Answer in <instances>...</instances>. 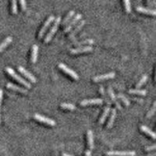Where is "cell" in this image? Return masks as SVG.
<instances>
[{
    "mask_svg": "<svg viewBox=\"0 0 156 156\" xmlns=\"http://www.w3.org/2000/svg\"><path fill=\"white\" fill-rule=\"evenodd\" d=\"M93 50V47L91 45H84V46H79L74 48H71L70 53L72 54H77L80 52H87V51H90Z\"/></svg>",
    "mask_w": 156,
    "mask_h": 156,
    "instance_id": "9c48e42d",
    "label": "cell"
},
{
    "mask_svg": "<svg viewBox=\"0 0 156 156\" xmlns=\"http://www.w3.org/2000/svg\"><path fill=\"white\" fill-rule=\"evenodd\" d=\"M87 144L90 149L94 148V136L93 133L90 129H87Z\"/></svg>",
    "mask_w": 156,
    "mask_h": 156,
    "instance_id": "d6986e66",
    "label": "cell"
},
{
    "mask_svg": "<svg viewBox=\"0 0 156 156\" xmlns=\"http://www.w3.org/2000/svg\"><path fill=\"white\" fill-rule=\"evenodd\" d=\"M155 155H156V153L154 151V152L152 153H148L146 156H155Z\"/></svg>",
    "mask_w": 156,
    "mask_h": 156,
    "instance_id": "d590c367",
    "label": "cell"
},
{
    "mask_svg": "<svg viewBox=\"0 0 156 156\" xmlns=\"http://www.w3.org/2000/svg\"><path fill=\"white\" fill-rule=\"evenodd\" d=\"M140 128L142 131L144 132V133H147V135H149L150 136H151L153 139H155V137H156L155 133H154V131H152V130H151L150 128H148L147 126H144V125H142V126H140Z\"/></svg>",
    "mask_w": 156,
    "mask_h": 156,
    "instance_id": "44dd1931",
    "label": "cell"
},
{
    "mask_svg": "<svg viewBox=\"0 0 156 156\" xmlns=\"http://www.w3.org/2000/svg\"><path fill=\"white\" fill-rule=\"evenodd\" d=\"M62 156H74V155H72L70 154H68V153H62Z\"/></svg>",
    "mask_w": 156,
    "mask_h": 156,
    "instance_id": "8d00e7d4",
    "label": "cell"
},
{
    "mask_svg": "<svg viewBox=\"0 0 156 156\" xmlns=\"http://www.w3.org/2000/svg\"><path fill=\"white\" fill-rule=\"evenodd\" d=\"M136 9L137 11L143 13H146V14H151V15H155L156 10L154 9H150V8L144 7L142 5H137L136 7Z\"/></svg>",
    "mask_w": 156,
    "mask_h": 156,
    "instance_id": "5bb4252c",
    "label": "cell"
},
{
    "mask_svg": "<svg viewBox=\"0 0 156 156\" xmlns=\"http://www.w3.org/2000/svg\"><path fill=\"white\" fill-rule=\"evenodd\" d=\"M147 80V74L143 75V76H142V77L140 78V80H139V81L136 83V88H139V87H141V86L143 85L144 83H145L146 80Z\"/></svg>",
    "mask_w": 156,
    "mask_h": 156,
    "instance_id": "d4e9b609",
    "label": "cell"
},
{
    "mask_svg": "<svg viewBox=\"0 0 156 156\" xmlns=\"http://www.w3.org/2000/svg\"><path fill=\"white\" fill-rule=\"evenodd\" d=\"M99 90L102 95H105V90H104V87H103V86H101V87H100Z\"/></svg>",
    "mask_w": 156,
    "mask_h": 156,
    "instance_id": "836d02e7",
    "label": "cell"
},
{
    "mask_svg": "<svg viewBox=\"0 0 156 156\" xmlns=\"http://www.w3.org/2000/svg\"><path fill=\"white\" fill-rule=\"evenodd\" d=\"M2 96H3V91L2 89H0V107H1V103H2ZM0 123H1V115H0Z\"/></svg>",
    "mask_w": 156,
    "mask_h": 156,
    "instance_id": "d6a6232c",
    "label": "cell"
},
{
    "mask_svg": "<svg viewBox=\"0 0 156 156\" xmlns=\"http://www.w3.org/2000/svg\"><path fill=\"white\" fill-rule=\"evenodd\" d=\"M85 156H91V152L90 150H87L85 152Z\"/></svg>",
    "mask_w": 156,
    "mask_h": 156,
    "instance_id": "e575fe53",
    "label": "cell"
},
{
    "mask_svg": "<svg viewBox=\"0 0 156 156\" xmlns=\"http://www.w3.org/2000/svg\"><path fill=\"white\" fill-rule=\"evenodd\" d=\"M6 86H7L8 88L9 89H12V90H15L16 91H19V92L22 93V94H27L28 93V90L27 88H25V87H22L20 86H18L14 84V83H6Z\"/></svg>",
    "mask_w": 156,
    "mask_h": 156,
    "instance_id": "7c38bea8",
    "label": "cell"
},
{
    "mask_svg": "<svg viewBox=\"0 0 156 156\" xmlns=\"http://www.w3.org/2000/svg\"><path fill=\"white\" fill-rule=\"evenodd\" d=\"M134 151H109L106 152L108 156H135Z\"/></svg>",
    "mask_w": 156,
    "mask_h": 156,
    "instance_id": "5b68a950",
    "label": "cell"
},
{
    "mask_svg": "<svg viewBox=\"0 0 156 156\" xmlns=\"http://www.w3.org/2000/svg\"><path fill=\"white\" fill-rule=\"evenodd\" d=\"M17 69H18V70H19L20 72L22 73V74L24 75V76H26L27 78H28L29 80H30L32 83H36V81H37V79H36L35 76L32 74L31 73H30L28 70H27V69H25L24 67H23V66H19L17 67Z\"/></svg>",
    "mask_w": 156,
    "mask_h": 156,
    "instance_id": "30bf717a",
    "label": "cell"
},
{
    "mask_svg": "<svg viewBox=\"0 0 156 156\" xmlns=\"http://www.w3.org/2000/svg\"><path fill=\"white\" fill-rule=\"evenodd\" d=\"M93 43H94V40L88 38V39H83V40H81V41H76V42H74V44L75 45H77V46L79 47V46H82V45H83V44H87V45H88V44H93Z\"/></svg>",
    "mask_w": 156,
    "mask_h": 156,
    "instance_id": "603a6c76",
    "label": "cell"
},
{
    "mask_svg": "<svg viewBox=\"0 0 156 156\" xmlns=\"http://www.w3.org/2000/svg\"><path fill=\"white\" fill-rule=\"evenodd\" d=\"M58 67H59V69H62V71H64L65 73H67L68 75L72 76V77H73V79H75V80H78V79H79V75H78L74 70H73V69H71V68H69V66H66V64L59 63L58 64Z\"/></svg>",
    "mask_w": 156,
    "mask_h": 156,
    "instance_id": "8992f818",
    "label": "cell"
},
{
    "mask_svg": "<svg viewBox=\"0 0 156 156\" xmlns=\"http://www.w3.org/2000/svg\"><path fill=\"white\" fill-rule=\"evenodd\" d=\"M117 97L119 98L120 100H122V101H123V103H124L125 105H127V106H128V105H129V100H128L127 98H126L125 95H123V94H122V93H119V94H118V95H117Z\"/></svg>",
    "mask_w": 156,
    "mask_h": 156,
    "instance_id": "4316f807",
    "label": "cell"
},
{
    "mask_svg": "<svg viewBox=\"0 0 156 156\" xmlns=\"http://www.w3.org/2000/svg\"><path fill=\"white\" fill-rule=\"evenodd\" d=\"M103 99L99 98H86V99L82 100L80 102V104L83 106L89 105H95V104H102Z\"/></svg>",
    "mask_w": 156,
    "mask_h": 156,
    "instance_id": "ba28073f",
    "label": "cell"
},
{
    "mask_svg": "<svg viewBox=\"0 0 156 156\" xmlns=\"http://www.w3.org/2000/svg\"><path fill=\"white\" fill-rule=\"evenodd\" d=\"M12 41V37L11 36H8V37H5L2 42L0 43V52L5 48L9 45V44H10Z\"/></svg>",
    "mask_w": 156,
    "mask_h": 156,
    "instance_id": "ffe728a7",
    "label": "cell"
},
{
    "mask_svg": "<svg viewBox=\"0 0 156 156\" xmlns=\"http://www.w3.org/2000/svg\"><path fill=\"white\" fill-rule=\"evenodd\" d=\"M54 20H55V16H54L53 15H50V16L47 18V20H45V22L44 23V24H43V26L41 27V30H40V31H39L38 33L39 38H41V37L44 36V34L45 33L47 29L48 28V27H49L50 24H51V22L53 21Z\"/></svg>",
    "mask_w": 156,
    "mask_h": 156,
    "instance_id": "277c9868",
    "label": "cell"
},
{
    "mask_svg": "<svg viewBox=\"0 0 156 156\" xmlns=\"http://www.w3.org/2000/svg\"><path fill=\"white\" fill-rule=\"evenodd\" d=\"M108 94H109L110 97H111V99H112V101H113L114 103H115L117 108H119V109H121V108H121L120 104H119V101L117 100V98L115 97V93H114V91H113V90H112V87H108Z\"/></svg>",
    "mask_w": 156,
    "mask_h": 156,
    "instance_id": "ac0fdd59",
    "label": "cell"
},
{
    "mask_svg": "<svg viewBox=\"0 0 156 156\" xmlns=\"http://www.w3.org/2000/svg\"><path fill=\"white\" fill-rule=\"evenodd\" d=\"M80 19H82V14L80 13H76V16L71 20L70 21L68 22L67 24L66 25V27H64V32H68L70 31V30L73 27V26L76 24H77V23L80 20Z\"/></svg>",
    "mask_w": 156,
    "mask_h": 156,
    "instance_id": "3957f363",
    "label": "cell"
},
{
    "mask_svg": "<svg viewBox=\"0 0 156 156\" xmlns=\"http://www.w3.org/2000/svg\"><path fill=\"white\" fill-rule=\"evenodd\" d=\"M123 3H124L125 9L126 10V12H131V5H130V2H129V0H124V1H123Z\"/></svg>",
    "mask_w": 156,
    "mask_h": 156,
    "instance_id": "f1b7e54d",
    "label": "cell"
},
{
    "mask_svg": "<svg viewBox=\"0 0 156 156\" xmlns=\"http://www.w3.org/2000/svg\"><path fill=\"white\" fill-rule=\"evenodd\" d=\"M61 108H66V109H70V110H73L76 109V106H75L73 104H71V103H61L60 104Z\"/></svg>",
    "mask_w": 156,
    "mask_h": 156,
    "instance_id": "484cf974",
    "label": "cell"
},
{
    "mask_svg": "<svg viewBox=\"0 0 156 156\" xmlns=\"http://www.w3.org/2000/svg\"><path fill=\"white\" fill-rule=\"evenodd\" d=\"M133 99H134L135 101H140V102H142V101H143V100H142L141 98H134Z\"/></svg>",
    "mask_w": 156,
    "mask_h": 156,
    "instance_id": "74e56055",
    "label": "cell"
},
{
    "mask_svg": "<svg viewBox=\"0 0 156 156\" xmlns=\"http://www.w3.org/2000/svg\"><path fill=\"white\" fill-rule=\"evenodd\" d=\"M155 144H152V145H149V146H146L144 147V150L146 151H154V149H155Z\"/></svg>",
    "mask_w": 156,
    "mask_h": 156,
    "instance_id": "4dcf8cb0",
    "label": "cell"
},
{
    "mask_svg": "<svg viewBox=\"0 0 156 156\" xmlns=\"http://www.w3.org/2000/svg\"><path fill=\"white\" fill-rule=\"evenodd\" d=\"M5 71H6L12 78H14L15 80H17V81L20 82V83H22L25 87H27V88H30V87H31V84H30L28 81H27V80H25V79H23L22 76L18 75L10 66H6V67H5Z\"/></svg>",
    "mask_w": 156,
    "mask_h": 156,
    "instance_id": "6da1fadb",
    "label": "cell"
},
{
    "mask_svg": "<svg viewBox=\"0 0 156 156\" xmlns=\"http://www.w3.org/2000/svg\"><path fill=\"white\" fill-rule=\"evenodd\" d=\"M155 106H156V101H154V104H153L152 108H151V109L149 110L148 112H147V118L152 116V115H154V112H155Z\"/></svg>",
    "mask_w": 156,
    "mask_h": 156,
    "instance_id": "f546056e",
    "label": "cell"
},
{
    "mask_svg": "<svg viewBox=\"0 0 156 156\" xmlns=\"http://www.w3.org/2000/svg\"><path fill=\"white\" fill-rule=\"evenodd\" d=\"M11 11L13 14L17 13V2L15 0L12 1V2H11Z\"/></svg>",
    "mask_w": 156,
    "mask_h": 156,
    "instance_id": "83f0119b",
    "label": "cell"
},
{
    "mask_svg": "<svg viewBox=\"0 0 156 156\" xmlns=\"http://www.w3.org/2000/svg\"><path fill=\"white\" fill-rule=\"evenodd\" d=\"M115 72H109V73H103V74L97 75V76H94V77H93V80H94V82H98V81H100V80H106V79H110V78H113L115 77Z\"/></svg>",
    "mask_w": 156,
    "mask_h": 156,
    "instance_id": "8fae6325",
    "label": "cell"
},
{
    "mask_svg": "<svg viewBox=\"0 0 156 156\" xmlns=\"http://www.w3.org/2000/svg\"><path fill=\"white\" fill-rule=\"evenodd\" d=\"M85 23H86V21L84 20H80V21L77 24H76V26L74 27V29H73V30H72L70 33H69V37H70V38H73V37H74L75 34H77L78 31H79V30H80V29L83 27V25L85 24Z\"/></svg>",
    "mask_w": 156,
    "mask_h": 156,
    "instance_id": "4fadbf2b",
    "label": "cell"
},
{
    "mask_svg": "<svg viewBox=\"0 0 156 156\" xmlns=\"http://www.w3.org/2000/svg\"><path fill=\"white\" fill-rule=\"evenodd\" d=\"M20 5H21L22 9H23V10H25L26 8H27V3H26V2L23 1V0H21V1L20 2Z\"/></svg>",
    "mask_w": 156,
    "mask_h": 156,
    "instance_id": "1f68e13d",
    "label": "cell"
},
{
    "mask_svg": "<svg viewBox=\"0 0 156 156\" xmlns=\"http://www.w3.org/2000/svg\"><path fill=\"white\" fill-rule=\"evenodd\" d=\"M129 94H140V95H146L147 94V90H144V89H139V88H135V89H129L128 90Z\"/></svg>",
    "mask_w": 156,
    "mask_h": 156,
    "instance_id": "7402d4cb",
    "label": "cell"
},
{
    "mask_svg": "<svg viewBox=\"0 0 156 156\" xmlns=\"http://www.w3.org/2000/svg\"><path fill=\"white\" fill-rule=\"evenodd\" d=\"M38 46L37 44H33L32 46V51H31V56H30V61L31 62L34 63L36 62L37 59V55H38Z\"/></svg>",
    "mask_w": 156,
    "mask_h": 156,
    "instance_id": "2e32d148",
    "label": "cell"
},
{
    "mask_svg": "<svg viewBox=\"0 0 156 156\" xmlns=\"http://www.w3.org/2000/svg\"><path fill=\"white\" fill-rule=\"evenodd\" d=\"M54 20H55V22H54L53 25L51 26L49 31L48 32V34H46V36L44 37V42H48V41H49L51 39V37H52V36H53L54 34H55V32L57 31L58 25H59V23H60L61 22V16H57L56 18H55Z\"/></svg>",
    "mask_w": 156,
    "mask_h": 156,
    "instance_id": "7a4b0ae2",
    "label": "cell"
},
{
    "mask_svg": "<svg viewBox=\"0 0 156 156\" xmlns=\"http://www.w3.org/2000/svg\"><path fill=\"white\" fill-rule=\"evenodd\" d=\"M110 112H111V114H110V117L108 121V124H107V127L108 128L112 127V125H113L115 116H116V109H115V108H112L111 111H110Z\"/></svg>",
    "mask_w": 156,
    "mask_h": 156,
    "instance_id": "e0dca14e",
    "label": "cell"
},
{
    "mask_svg": "<svg viewBox=\"0 0 156 156\" xmlns=\"http://www.w3.org/2000/svg\"><path fill=\"white\" fill-rule=\"evenodd\" d=\"M110 111H111V107H110V105L108 104V105H106V106H105V108H104V111H103L102 114H101V115L100 116L99 121H98L99 124H102V123H104V122L105 121V119L107 118V116L108 115V114H109Z\"/></svg>",
    "mask_w": 156,
    "mask_h": 156,
    "instance_id": "9a60e30c",
    "label": "cell"
},
{
    "mask_svg": "<svg viewBox=\"0 0 156 156\" xmlns=\"http://www.w3.org/2000/svg\"><path fill=\"white\" fill-rule=\"evenodd\" d=\"M34 119L36 120L39 121V122H44V123H46V124L50 125V126H53L55 125V121L53 120L52 119H50L48 117L44 116V115H41L40 114H34Z\"/></svg>",
    "mask_w": 156,
    "mask_h": 156,
    "instance_id": "52a82bcc",
    "label": "cell"
},
{
    "mask_svg": "<svg viewBox=\"0 0 156 156\" xmlns=\"http://www.w3.org/2000/svg\"><path fill=\"white\" fill-rule=\"evenodd\" d=\"M74 14H75V11L73 10V9H72V10L69 11V12H68L67 14H66V16H65V17H64L63 20H62V25L66 24V23H67L68 22H69V20H70L71 18H72L73 16H74Z\"/></svg>",
    "mask_w": 156,
    "mask_h": 156,
    "instance_id": "cb8c5ba5",
    "label": "cell"
}]
</instances>
